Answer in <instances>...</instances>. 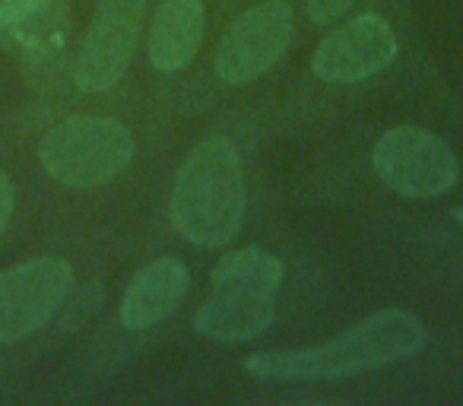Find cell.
<instances>
[{
	"label": "cell",
	"mask_w": 463,
	"mask_h": 406,
	"mask_svg": "<svg viewBox=\"0 0 463 406\" xmlns=\"http://www.w3.org/2000/svg\"><path fill=\"white\" fill-rule=\"evenodd\" d=\"M429 343V330L412 311L384 308L365 317L336 340L311 349L258 353L245 362V372L258 381H327L406 362Z\"/></svg>",
	"instance_id": "obj_1"
},
{
	"label": "cell",
	"mask_w": 463,
	"mask_h": 406,
	"mask_svg": "<svg viewBox=\"0 0 463 406\" xmlns=\"http://www.w3.org/2000/svg\"><path fill=\"white\" fill-rule=\"evenodd\" d=\"M245 175L235 143L210 137L184 159L172 187V226L197 248H222L245 222Z\"/></svg>",
	"instance_id": "obj_2"
},
{
	"label": "cell",
	"mask_w": 463,
	"mask_h": 406,
	"mask_svg": "<svg viewBox=\"0 0 463 406\" xmlns=\"http://www.w3.org/2000/svg\"><path fill=\"white\" fill-rule=\"evenodd\" d=\"M283 260L260 248L222 254L210 273V298L194 311V330L222 343L264 334L277 315Z\"/></svg>",
	"instance_id": "obj_3"
},
{
	"label": "cell",
	"mask_w": 463,
	"mask_h": 406,
	"mask_svg": "<svg viewBox=\"0 0 463 406\" xmlns=\"http://www.w3.org/2000/svg\"><path fill=\"white\" fill-rule=\"evenodd\" d=\"M39 159L61 184L99 187L130 165L134 137L115 118L77 115L42 137Z\"/></svg>",
	"instance_id": "obj_4"
},
{
	"label": "cell",
	"mask_w": 463,
	"mask_h": 406,
	"mask_svg": "<svg viewBox=\"0 0 463 406\" xmlns=\"http://www.w3.org/2000/svg\"><path fill=\"white\" fill-rule=\"evenodd\" d=\"M374 172L403 197H441L457 184V156L438 134L416 124L391 127L374 143Z\"/></svg>",
	"instance_id": "obj_5"
},
{
	"label": "cell",
	"mask_w": 463,
	"mask_h": 406,
	"mask_svg": "<svg viewBox=\"0 0 463 406\" xmlns=\"http://www.w3.org/2000/svg\"><path fill=\"white\" fill-rule=\"evenodd\" d=\"M73 289L64 258H35L0 273V343H16L42 330Z\"/></svg>",
	"instance_id": "obj_6"
},
{
	"label": "cell",
	"mask_w": 463,
	"mask_h": 406,
	"mask_svg": "<svg viewBox=\"0 0 463 406\" xmlns=\"http://www.w3.org/2000/svg\"><path fill=\"white\" fill-rule=\"evenodd\" d=\"M149 0H102L92 16V26L77 54L73 83L80 92H109L121 83L140 39L143 14Z\"/></svg>",
	"instance_id": "obj_7"
},
{
	"label": "cell",
	"mask_w": 463,
	"mask_h": 406,
	"mask_svg": "<svg viewBox=\"0 0 463 406\" xmlns=\"http://www.w3.org/2000/svg\"><path fill=\"white\" fill-rule=\"evenodd\" d=\"M292 39V7L264 0L232 23L216 52V77L229 86H245L264 77L286 54Z\"/></svg>",
	"instance_id": "obj_8"
},
{
	"label": "cell",
	"mask_w": 463,
	"mask_h": 406,
	"mask_svg": "<svg viewBox=\"0 0 463 406\" xmlns=\"http://www.w3.org/2000/svg\"><path fill=\"white\" fill-rule=\"evenodd\" d=\"M397 58L391 23L374 14L355 16L327 35L311 54V73L324 83H359Z\"/></svg>",
	"instance_id": "obj_9"
},
{
	"label": "cell",
	"mask_w": 463,
	"mask_h": 406,
	"mask_svg": "<svg viewBox=\"0 0 463 406\" xmlns=\"http://www.w3.org/2000/svg\"><path fill=\"white\" fill-rule=\"evenodd\" d=\"M187 267L178 258L149 260L130 279L121 302V321L128 330H146L168 317L187 292Z\"/></svg>",
	"instance_id": "obj_10"
},
{
	"label": "cell",
	"mask_w": 463,
	"mask_h": 406,
	"mask_svg": "<svg viewBox=\"0 0 463 406\" xmlns=\"http://www.w3.org/2000/svg\"><path fill=\"white\" fill-rule=\"evenodd\" d=\"M203 26V0H162L149 26V61L156 71H184L197 58Z\"/></svg>",
	"instance_id": "obj_11"
},
{
	"label": "cell",
	"mask_w": 463,
	"mask_h": 406,
	"mask_svg": "<svg viewBox=\"0 0 463 406\" xmlns=\"http://www.w3.org/2000/svg\"><path fill=\"white\" fill-rule=\"evenodd\" d=\"M61 0H0V35L26 48H45L58 39Z\"/></svg>",
	"instance_id": "obj_12"
},
{
	"label": "cell",
	"mask_w": 463,
	"mask_h": 406,
	"mask_svg": "<svg viewBox=\"0 0 463 406\" xmlns=\"http://www.w3.org/2000/svg\"><path fill=\"white\" fill-rule=\"evenodd\" d=\"M359 0H308V16L315 26H334L340 16H346Z\"/></svg>",
	"instance_id": "obj_13"
},
{
	"label": "cell",
	"mask_w": 463,
	"mask_h": 406,
	"mask_svg": "<svg viewBox=\"0 0 463 406\" xmlns=\"http://www.w3.org/2000/svg\"><path fill=\"white\" fill-rule=\"evenodd\" d=\"M10 213H14V184L4 172H0V239H4V229L10 222Z\"/></svg>",
	"instance_id": "obj_14"
},
{
	"label": "cell",
	"mask_w": 463,
	"mask_h": 406,
	"mask_svg": "<svg viewBox=\"0 0 463 406\" xmlns=\"http://www.w3.org/2000/svg\"><path fill=\"white\" fill-rule=\"evenodd\" d=\"M454 216H457V220L463 222V207H457V210H454Z\"/></svg>",
	"instance_id": "obj_15"
}]
</instances>
